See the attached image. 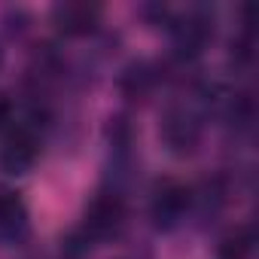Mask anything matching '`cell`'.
<instances>
[{"label":"cell","instance_id":"1","mask_svg":"<svg viewBox=\"0 0 259 259\" xmlns=\"http://www.w3.org/2000/svg\"><path fill=\"white\" fill-rule=\"evenodd\" d=\"M55 16H58V22H61L64 31H85V28H92L98 10L85 7V4H67V7H58Z\"/></svg>","mask_w":259,"mask_h":259},{"label":"cell","instance_id":"2","mask_svg":"<svg viewBox=\"0 0 259 259\" xmlns=\"http://www.w3.org/2000/svg\"><path fill=\"white\" fill-rule=\"evenodd\" d=\"M4 159H7V165H10V168H22V165H28V162L34 159V141H31L28 135H22V132H19L16 138H10Z\"/></svg>","mask_w":259,"mask_h":259},{"label":"cell","instance_id":"3","mask_svg":"<svg viewBox=\"0 0 259 259\" xmlns=\"http://www.w3.org/2000/svg\"><path fill=\"white\" fill-rule=\"evenodd\" d=\"M119 217H122V204L116 198H101L92 207V223L95 226H113Z\"/></svg>","mask_w":259,"mask_h":259},{"label":"cell","instance_id":"4","mask_svg":"<svg viewBox=\"0 0 259 259\" xmlns=\"http://www.w3.org/2000/svg\"><path fill=\"white\" fill-rule=\"evenodd\" d=\"M244 253H247L244 241H226V247H223V259H244Z\"/></svg>","mask_w":259,"mask_h":259},{"label":"cell","instance_id":"5","mask_svg":"<svg viewBox=\"0 0 259 259\" xmlns=\"http://www.w3.org/2000/svg\"><path fill=\"white\" fill-rule=\"evenodd\" d=\"M7 110H10V104L4 101V95H0V116H7Z\"/></svg>","mask_w":259,"mask_h":259}]
</instances>
